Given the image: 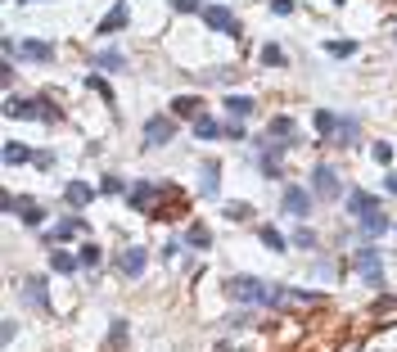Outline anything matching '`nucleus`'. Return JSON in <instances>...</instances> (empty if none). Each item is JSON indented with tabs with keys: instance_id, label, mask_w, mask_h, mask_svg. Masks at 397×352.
Segmentation results:
<instances>
[{
	"instance_id": "f257e3e1",
	"label": "nucleus",
	"mask_w": 397,
	"mask_h": 352,
	"mask_svg": "<svg viewBox=\"0 0 397 352\" xmlns=\"http://www.w3.org/2000/svg\"><path fill=\"white\" fill-rule=\"evenodd\" d=\"M226 293L235 303H253V307H271V289L258 280V275H231L226 280Z\"/></svg>"
},
{
	"instance_id": "f03ea898",
	"label": "nucleus",
	"mask_w": 397,
	"mask_h": 352,
	"mask_svg": "<svg viewBox=\"0 0 397 352\" xmlns=\"http://www.w3.org/2000/svg\"><path fill=\"white\" fill-rule=\"evenodd\" d=\"M5 113L9 118H32V122H59L63 118L45 95H32V100H5Z\"/></svg>"
},
{
	"instance_id": "7ed1b4c3",
	"label": "nucleus",
	"mask_w": 397,
	"mask_h": 352,
	"mask_svg": "<svg viewBox=\"0 0 397 352\" xmlns=\"http://www.w3.org/2000/svg\"><path fill=\"white\" fill-rule=\"evenodd\" d=\"M352 271L361 275L366 284L380 289V284H384V258H380V249H375V244H361V249L352 253Z\"/></svg>"
},
{
	"instance_id": "20e7f679",
	"label": "nucleus",
	"mask_w": 397,
	"mask_h": 352,
	"mask_svg": "<svg viewBox=\"0 0 397 352\" xmlns=\"http://www.w3.org/2000/svg\"><path fill=\"white\" fill-rule=\"evenodd\" d=\"M167 140H176V118H163V113L145 118V149H163Z\"/></svg>"
},
{
	"instance_id": "39448f33",
	"label": "nucleus",
	"mask_w": 397,
	"mask_h": 352,
	"mask_svg": "<svg viewBox=\"0 0 397 352\" xmlns=\"http://www.w3.org/2000/svg\"><path fill=\"white\" fill-rule=\"evenodd\" d=\"M280 204H285V213H289V217L307 222V217H311V190H302V185H285V199H280Z\"/></svg>"
},
{
	"instance_id": "423d86ee",
	"label": "nucleus",
	"mask_w": 397,
	"mask_h": 352,
	"mask_svg": "<svg viewBox=\"0 0 397 352\" xmlns=\"http://www.w3.org/2000/svg\"><path fill=\"white\" fill-rule=\"evenodd\" d=\"M203 23L212 27V32H226V36H240V23H235V14L226 5H203Z\"/></svg>"
},
{
	"instance_id": "0eeeda50",
	"label": "nucleus",
	"mask_w": 397,
	"mask_h": 352,
	"mask_svg": "<svg viewBox=\"0 0 397 352\" xmlns=\"http://www.w3.org/2000/svg\"><path fill=\"white\" fill-rule=\"evenodd\" d=\"M338 190H343V185H338V172H334V167H325V163H316V167H311V194L334 199Z\"/></svg>"
},
{
	"instance_id": "6e6552de",
	"label": "nucleus",
	"mask_w": 397,
	"mask_h": 352,
	"mask_svg": "<svg viewBox=\"0 0 397 352\" xmlns=\"http://www.w3.org/2000/svg\"><path fill=\"white\" fill-rule=\"evenodd\" d=\"M145 266H149V253H145V249H122V253H118V271L127 275V280H140V275H145Z\"/></svg>"
},
{
	"instance_id": "1a4fd4ad",
	"label": "nucleus",
	"mask_w": 397,
	"mask_h": 352,
	"mask_svg": "<svg viewBox=\"0 0 397 352\" xmlns=\"http://www.w3.org/2000/svg\"><path fill=\"white\" fill-rule=\"evenodd\" d=\"M348 213L361 222V217H371V213H380V199L371 194V190H348Z\"/></svg>"
},
{
	"instance_id": "9d476101",
	"label": "nucleus",
	"mask_w": 397,
	"mask_h": 352,
	"mask_svg": "<svg viewBox=\"0 0 397 352\" xmlns=\"http://www.w3.org/2000/svg\"><path fill=\"white\" fill-rule=\"evenodd\" d=\"M23 303L36 312H50V298H45V275H32V280H23Z\"/></svg>"
},
{
	"instance_id": "9b49d317",
	"label": "nucleus",
	"mask_w": 397,
	"mask_h": 352,
	"mask_svg": "<svg viewBox=\"0 0 397 352\" xmlns=\"http://www.w3.org/2000/svg\"><path fill=\"white\" fill-rule=\"evenodd\" d=\"M154 199H158V190L149 185V181H140V185L127 190V204L136 208V213H149V208H154Z\"/></svg>"
},
{
	"instance_id": "f8f14e48",
	"label": "nucleus",
	"mask_w": 397,
	"mask_h": 352,
	"mask_svg": "<svg viewBox=\"0 0 397 352\" xmlns=\"http://www.w3.org/2000/svg\"><path fill=\"white\" fill-rule=\"evenodd\" d=\"M127 18H131V9H127V0H118V5L109 9V14H104V23H100V32L104 36H113V32H122V27H127Z\"/></svg>"
},
{
	"instance_id": "ddd939ff",
	"label": "nucleus",
	"mask_w": 397,
	"mask_h": 352,
	"mask_svg": "<svg viewBox=\"0 0 397 352\" xmlns=\"http://www.w3.org/2000/svg\"><path fill=\"white\" fill-rule=\"evenodd\" d=\"M194 136L198 140H221L226 136V122H217L212 113H198V118H194Z\"/></svg>"
},
{
	"instance_id": "4468645a",
	"label": "nucleus",
	"mask_w": 397,
	"mask_h": 352,
	"mask_svg": "<svg viewBox=\"0 0 397 352\" xmlns=\"http://www.w3.org/2000/svg\"><path fill=\"white\" fill-rule=\"evenodd\" d=\"M95 194H100V190H91L86 181H68V185H63V199H68L72 208H86V204H91Z\"/></svg>"
},
{
	"instance_id": "2eb2a0df",
	"label": "nucleus",
	"mask_w": 397,
	"mask_h": 352,
	"mask_svg": "<svg viewBox=\"0 0 397 352\" xmlns=\"http://www.w3.org/2000/svg\"><path fill=\"white\" fill-rule=\"evenodd\" d=\"M198 113H203V100H198V95H176L172 100V118H198Z\"/></svg>"
},
{
	"instance_id": "dca6fc26",
	"label": "nucleus",
	"mask_w": 397,
	"mask_h": 352,
	"mask_svg": "<svg viewBox=\"0 0 397 352\" xmlns=\"http://www.w3.org/2000/svg\"><path fill=\"white\" fill-rule=\"evenodd\" d=\"M18 50H23L27 59H36V63H54V45H50V41H32V36H27Z\"/></svg>"
},
{
	"instance_id": "f3484780",
	"label": "nucleus",
	"mask_w": 397,
	"mask_h": 352,
	"mask_svg": "<svg viewBox=\"0 0 397 352\" xmlns=\"http://www.w3.org/2000/svg\"><path fill=\"white\" fill-rule=\"evenodd\" d=\"M18 222H23V226H41L45 222V208L36 204V199H18Z\"/></svg>"
},
{
	"instance_id": "a211bd4d",
	"label": "nucleus",
	"mask_w": 397,
	"mask_h": 352,
	"mask_svg": "<svg viewBox=\"0 0 397 352\" xmlns=\"http://www.w3.org/2000/svg\"><path fill=\"white\" fill-rule=\"evenodd\" d=\"M81 231H86V222H81V217H68V222H59L50 235H45V244H59V240H68V235H81Z\"/></svg>"
},
{
	"instance_id": "6ab92c4d",
	"label": "nucleus",
	"mask_w": 397,
	"mask_h": 352,
	"mask_svg": "<svg viewBox=\"0 0 397 352\" xmlns=\"http://www.w3.org/2000/svg\"><path fill=\"white\" fill-rule=\"evenodd\" d=\"M258 109V100H253V95H231V100H226V113H231V118H249V113Z\"/></svg>"
},
{
	"instance_id": "aec40b11",
	"label": "nucleus",
	"mask_w": 397,
	"mask_h": 352,
	"mask_svg": "<svg viewBox=\"0 0 397 352\" xmlns=\"http://www.w3.org/2000/svg\"><path fill=\"white\" fill-rule=\"evenodd\" d=\"M384 231H393V222L384 213H371V217H361V235L366 240H375V235H384Z\"/></svg>"
},
{
	"instance_id": "412c9836",
	"label": "nucleus",
	"mask_w": 397,
	"mask_h": 352,
	"mask_svg": "<svg viewBox=\"0 0 397 352\" xmlns=\"http://www.w3.org/2000/svg\"><path fill=\"white\" fill-rule=\"evenodd\" d=\"M0 158H5L9 167H18V163H32V149H27V145H18V140H9V145L0 149Z\"/></svg>"
},
{
	"instance_id": "4be33fe9",
	"label": "nucleus",
	"mask_w": 397,
	"mask_h": 352,
	"mask_svg": "<svg viewBox=\"0 0 397 352\" xmlns=\"http://www.w3.org/2000/svg\"><path fill=\"white\" fill-rule=\"evenodd\" d=\"M50 266H54L59 275H72V271L81 266V258H72V253H63V249H50Z\"/></svg>"
},
{
	"instance_id": "5701e85b",
	"label": "nucleus",
	"mask_w": 397,
	"mask_h": 352,
	"mask_svg": "<svg viewBox=\"0 0 397 352\" xmlns=\"http://www.w3.org/2000/svg\"><path fill=\"white\" fill-rule=\"evenodd\" d=\"M334 131H338V118L329 109H316V136L320 140H334Z\"/></svg>"
},
{
	"instance_id": "b1692460",
	"label": "nucleus",
	"mask_w": 397,
	"mask_h": 352,
	"mask_svg": "<svg viewBox=\"0 0 397 352\" xmlns=\"http://www.w3.org/2000/svg\"><path fill=\"white\" fill-rule=\"evenodd\" d=\"M198 190H203L208 199L221 190V163H203V185H198Z\"/></svg>"
},
{
	"instance_id": "393cba45",
	"label": "nucleus",
	"mask_w": 397,
	"mask_h": 352,
	"mask_svg": "<svg viewBox=\"0 0 397 352\" xmlns=\"http://www.w3.org/2000/svg\"><path fill=\"white\" fill-rule=\"evenodd\" d=\"M258 240H262V244H267V249H271V253H285V249H289V240H285V235H280V231H276V226H262V231H258Z\"/></svg>"
},
{
	"instance_id": "a878e982",
	"label": "nucleus",
	"mask_w": 397,
	"mask_h": 352,
	"mask_svg": "<svg viewBox=\"0 0 397 352\" xmlns=\"http://www.w3.org/2000/svg\"><path fill=\"white\" fill-rule=\"evenodd\" d=\"M185 244H190V249H208V244H212V235H208V226H203V222H194L190 231H185Z\"/></svg>"
},
{
	"instance_id": "bb28decb",
	"label": "nucleus",
	"mask_w": 397,
	"mask_h": 352,
	"mask_svg": "<svg viewBox=\"0 0 397 352\" xmlns=\"http://www.w3.org/2000/svg\"><path fill=\"white\" fill-rule=\"evenodd\" d=\"M271 136H285L289 145H294V136H298V127H294V118H285V113H280V118H271Z\"/></svg>"
},
{
	"instance_id": "cd10ccee",
	"label": "nucleus",
	"mask_w": 397,
	"mask_h": 352,
	"mask_svg": "<svg viewBox=\"0 0 397 352\" xmlns=\"http://www.w3.org/2000/svg\"><path fill=\"white\" fill-rule=\"evenodd\" d=\"M357 131H361V127H357V122H352V118H338V131H334V145H352V140H357Z\"/></svg>"
},
{
	"instance_id": "c85d7f7f",
	"label": "nucleus",
	"mask_w": 397,
	"mask_h": 352,
	"mask_svg": "<svg viewBox=\"0 0 397 352\" xmlns=\"http://www.w3.org/2000/svg\"><path fill=\"white\" fill-rule=\"evenodd\" d=\"M86 86L95 91V95H104V104H118V95H113V86H109V82L100 77V72H91V77H86Z\"/></svg>"
},
{
	"instance_id": "c756f323",
	"label": "nucleus",
	"mask_w": 397,
	"mask_h": 352,
	"mask_svg": "<svg viewBox=\"0 0 397 352\" xmlns=\"http://www.w3.org/2000/svg\"><path fill=\"white\" fill-rule=\"evenodd\" d=\"M253 213H258V208H253V204H240V199H235V204H226V217H231V222H249Z\"/></svg>"
},
{
	"instance_id": "7c9ffc66",
	"label": "nucleus",
	"mask_w": 397,
	"mask_h": 352,
	"mask_svg": "<svg viewBox=\"0 0 397 352\" xmlns=\"http://www.w3.org/2000/svg\"><path fill=\"white\" fill-rule=\"evenodd\" d=\"M122 63H127V59H122V54H118V50H104V54H100V59H95V68H104V72H118V68H122Z\"/></svg>"
},
{
	"instance_id": "2f4dec72",
	"label": "nucleus",
	"mask_w": 397,
	"mask_h": 352,
	"mask_svg": "<svg viewBox=\"0 0 397 352\" xmlns=\"http://www.w3.org/2000/svg\"><path fill=\"white\" fill-rule=\"evenodd\" d=\"M77 258H81V266H86V271H95V266H100V244H81Z\"/></svg>"
},
{
	"instance_id": "473e14b6",
	"label": "nucleus",
	"mask_w": 397,
	"mask_h": 352,
	"mask_svg": "<svg viewBox=\"0 0 397 352\" xmlns=\"http://www.w3.org/2000/svg\"><path fill=\"white\" fill-rule=\"evenodd\" d=\"M325 50L334 54V59H348V54H357V41H329Z\"/></svg>"
},
{
	"instance_id": "72a5a7b5",
	"label": "nucleus",
	"mask_w": 397,
	"mask_h": 352,
	"mask_svg": "<svg viewBox=\"0 0 397 352\" xmlns=\"http://www.w3.org/2000/svg\"><path fill=\"white\" fill-rule=\"evenodd\" d=\"M371 158H375V163H384V167H389V163H393V145H389V140H380V145L371 149Z\"/></svg>"
},
{
	"instance_id": "f704fd0d",
	"label": "nucleus",
	"mask_w": 397,
	"mask_h": 352,
	"mask_svg": "<svg viewBox=\"0 0 397 352\" xmlns=\"http://www.w3.org/2000/svg\"><path fill=\"white\" fill-rule=\"evenodd\" d=\"M289 244H294V249H316V235L302 226V231H294V240H289Z\"/></svg>"
},
{
	"instance_id": "c9c22d12",
	"label": "nucleus",
	"mask_w": 397,
	"mask_h": 352,
	"mask_svg": "<svg viewBox=\"0 0 397 352\" xmlns=\"http://www.w3.org/2000/svg\"><path fill=\"white\" fill-rule=\"evenodd\" d=\"M262 63H271V68H280V63H285V50H280V45H267V50H262Z\"/></svg>"
},
{
	"instance_id": "e433bc0d",
	"label": "nucleus",
	"mask_w": 397,
	"mask_h": 352,
	"mask_svg": "<svg viewBox=\"0 0 397 352\" xmlns=\"http://www.w3.org/2000/svg\"><path fill=\"white\" fill-rule=\"evenodd\" d=\"M122 190H127V185H122V176H104L100 181V194H122Z\"/></svg>"
},
{
	"instance_id": "4c0bfd02",
	"label": "nucleus",
	"mask_w": 397,
	"mask_h": 352,
	"mask_svg": "<svg viewBox=\"0 0 397 352\" xmlns=\"http://www.w3.org/2000/svg\"><path fill=\"white\" fill-rule=\"evenodd\" d=\"M176 14H203V0H172Z\"/></svg>"
},
{
	"instance_id": "58836bf2",
	"label": "nucleus",
	"mask_w": 397,
	"mask_h": 352,
	"mask_svg": "<svg viewBox=\"0 0 397 352\" xmlns=\"http://www.w3.org/2000/svg\"><path fill=\"white\" fill-rule=\"evenodd\" d=\"M226 136H231V140H244L249 131H244V122H240V118H231V122H226Z\"/></svg>"
},
{
	"instance_id": "ea45409f",
	"label": "nucleus",
	"mask_w": 397,
	"mask_h": 352,
	"mask_svg": "<svg viewBox=\"0 0 397 352\" xmlns=\"http://www.w3.org/2000/svg\"><path fill=\"white\" fill-rule=\"evenodd\" d=\"M226 326H231V330H244V326H249V312H231V316H226Z\"/></svg>"
},
{
	"instance_id": "a19ab883",
	"label": "nucleus",
	"mask_w": 397,
	"mask_h": 352,
	"mask_svg": "<svg viewBox=\"0 0 397 352\" xmlns=\"http://www.w3.org/2000/svg\"><path fill=\"white\" fill-rule=\"evenodd\" d=\"M32 163H36V167H54V154H50V149H36Z\"/></svg>"
},
{
	"instance_id": "79ce46f5",
	"label": "nucleus",
	"mask_w": 397,
	"mask_h": 352,
	"mask_svg": "<svg viewBox=\"0 0 397 352\" xmlns=\"http://www.w3.org/2000/svg\"><path fill=\"white\" fill-rule=\"evenodd\" d=\"M271 9L276 14H294V0H271Z\"/></svg>"
},
{
	"instance_id": "37998d69",
	"label": "nucleus",
	"mask_w": 397,
	"mask_h": 352,
	"mask_svg": "<svg viewBox=\"0 0 397 352\" xmlns=\"http://www.w3.org/2000/svg\"><path fill=\"white\" fill-rule=\"evenodd\" d=\"M384 190H389V194H397V172H393V167L384 172Z\"/></svg>"
},
{
	"instance_id": "c03bdc74",
	"label": "nucleus",
	"mask_w": 397,
	"mask_h": 352,
	"mask_svg": "<svg viewBox=\"0 0 397 352\" xmlns=\"http://www.w3.org/2000/svg\"><path fill=\"white\" fill-rule=\"evenodd\" d=\"M23 5H32V0H23Z\"/></svg>"
},
{
	"instance_id": "a18cd8bd",
	"label": "nucleus",
	"mask_w": 397,
	"mask_h": 352,
	"mask_svg": "<svg viewBox=\"0 0 397 352\" xmlns=\"http://www.w3.org/2000/svg\"><path fill=\"white\" fill-rule=\"evenodd\" d=\"M393 41H397V32H393Z\"/></svg>"
}]
</instances>
